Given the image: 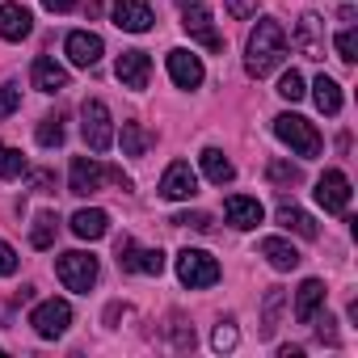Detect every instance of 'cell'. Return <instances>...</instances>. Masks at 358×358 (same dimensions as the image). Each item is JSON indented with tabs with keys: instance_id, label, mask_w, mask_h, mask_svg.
<instances>
[{
	"instance_id": "obj_13",
	"label": "cell",
	"mask_w": 358,
	"mask_h": 358,
	"mask_svg": "<svg viewBox=\"0 0 358 358\" xmlns=\"http://www.w3.org/2000/svg\"><path fill=\"white\" fill-rule=\"evenodd\" d=\"M64 51H68V59H72L76 68H93V64L106 55V43H101L97 34H89V30H72V34L64 38Z\"/></svg>"
},
{
	"instance_id": "obj_19",
	"label": "cell",
	"mask_w": 358,
	"mask_h": 358,
	"mask_svg": "<svg viewBox=\"0 0 358 358\" xmlns=\"http://www.w3.org/2000/svg\"><path fill=\"white\" fill-rule=\"evenodd\" d=\"M30 80H34V89H38V93H59V89H68V72H64L55 59H47V55H38V59H34Z\"/></svg>"
},
{
	"instance_id": "obj_17",
	"label": "cell",
	"mask_w": 358,
	"mask_h": 358,
	"mask_svg": "<svg viewBox=\"0 0 358 358\" xmlns=\"http://www.w3.org/2000/svg\"><path fill=\"white\" fill-rule=\"evenodd\" d=\"M34 30V17L26 5H0V38L5 43H22Z\"/></svg>"
},
{
	"instance_id": "obj_39",
	"label": "cell",
	"mask_w": 358,
	"mask_h": 358,
	"mask_svg": "<svg viewBox=\"0 0 358 358\" xmlns=\"http://www.w3.org/2000/svg\"><path fill=\"white\" fill-rule=\"evenodd\" d=\"M228 13L232 17H253L257 13V0H228Z\"/></svg>"
},
{
	"instance_id": "obj_33",
	"label": "cell",
	"mask_w": 358,
	"mask_h": 358,
	"mask_svg": "<svg viewBox=\"0 0 358 358\" xmlns=\"http://www.w3.org/2000/svg\"><path fill=\"white\" fill-rule=\"evenodd\" d=\"M177 228H190V232H211V215L203 211H182V215H173Z\"/></svg>"
},
{
	"instance_id": "obj_27",
	"label": "cell",
	"mask_w": 358,
	"mask_h": 358,
	"mask_svg": "<svg viewBox=\"0 0 358 358\" xmlns=\"http://www.w3.org/2000/svg\"><path fill=\"white\" fill-rule=\"evenodd\" d=\"M152 148V135L139 122H122V156H143Z\"/></svg>"
},
{
	"instance_id": "obj_41",
	"label": "cell",
	"mask_w": 358,
	"mask_h": 358,
	"mask_svg": "<svg viewBox=\"0 0 358 358\" xmlns=\"http://www.w3.org/2000/svg\"><path fill=\"white\" fill-rule=\"evenodd\" d=\"M43 5L51 9V13H68V9H76L80 0H43Z\"/></svg>"
},
{
	"instance_id": "obj_23",
	"label": "cell",
	"mask_w": 358,
	"mask_h": 358,
	"mask_svg": "<svg viewBox=\"0 0 358 358\" xmlns=\"http://www.w3.org/2000/svg\"><path fill=\"white\" fill-rule=\"evenodd\" d=\"M203 173H207V182H215V186H228L232 177H236V164L220 152V148H203Z\"/></svg>"
},
{
	"instance_id": "obj_6",
	"label": "cell",
	"mask_w": 358,
	"mask_h": 358,
	"mask_svg": "<svg viewBox=\"0 0 358 358\" xmlns=\"http://www.w3.org/2000/svg\"><path fill=\"white\" fill-rule=\"evenodd\" d=\"M177 278H182L190 291H203V287H215L220 282V262L203 249H182L177 253Z\"/></svg>"
},
{
	"instance_id": "obj_1",
	"label": "cell",
	"mask_w": 358,
	"mask_h": 358,
	"mask_svg": "<svg viewBox=\"0 0 358 358\" xmlns=\"http://www.w3.org/2000/svg\"><path fill=\"white\" fill-rule=\"evenodd\" d=\"M287 59V30L274 22V17H262L249 34V47H245V72L249 76H270L278 64Z\"/></svg>"
},
{
	"instance_id": "obj_4",
	"label": "cell",
	"mask_w": 358,
	"mask_h": 358,
	"mask_svg": "<svg viewBox=\"0 0 358 358\" xmlns=\"http://www.w3.org/2000/svg\"><path fill=\"white\" fill-rule=\"evenodd\" d=\"M80 135H85V143L93 152H110L114 148V118H110V106L106 101L89 97L80 106Z\"/></svg>"
},
{
	"instance_id": "obj_30",
	"label": "cell",
	"mask_w": 358,
	"mask_h": 358,
	"mask_svg": "<svg viewBox=\"0 0 358 358\" xmlns=\"http://www.w3.org/2000/svg\"><path fill=\"white\" fill-rule=\"evenodd\" d=\"M266 173H270V182H274V186H299V177H303L299 164H287V160H270Z\"/></svg>"
},
{
	"instance_id": "obj_7",
	"label": "cell",
	"mask_w": 358,
	"mask_h": 358,
	"mask_svg": "<svg viewBox=\"0 0 358 358\" xmlns=\"http://www.w3.org/2000/svg\"><path fill=\"white\" fill-rule=\"evenodd\" d=\"M177 5H182V26H186L207 51H224V38L215 34L211 13H207V0H177Z\"/></svg>"
},
{
	"instance_id": "obj_31",
	"label": "cell",
	"mask_w": 358,
	"mask_h": 358,
	"mask_svg": "<svg viewBox=\"0 0 358 358\" xmlns=\"http://www.w3.org/2000/svg\"><path fill=\"white\" fill-rule=\"evenodd\" d=\"M303 76L291 68V72H282V80H278V97H287V101H303Z\"/></svg>"
},
{
	"instance_id": "obj_18",
	"label": "cell",
	"mask_w": 358,
	"mask_h": 358,
	"mask_svg": "<svg viewBox=\"0 0 358 358\" xmlns=\"http://www.w3.org/2000/svg\"><path fill=\"white\" fill-rule=\"evenodd\" d=\"M224 215H228V224L232 228H241V232H249V228H257L262 224V203L257 199H245V194H232L228 203H224Z\"/></svg>"
},
{
	"instance_id": "obj_8",
	"label": "cell",
	"mask_w": 358,
	"mask_h": 358,
	"mask_svg": "<svg viewBox=\"0 0 358 358\" xmlns=\"http://www.w3.org/2000/svg\"><path fill=\"white\" fill-rule=\"evenodd\" d=\"M194 194H199V177H194L190 160H173V164L164 169V177H160V199L186 203V199H194Z\"/></svg>"
},
{
	"instance_id": "obj_21",
	"label": "cell",
	"mask_w": 358,
	"mask_h": 358,
	"mask_svg": "<svg viewBox=\"0 0 358 358\" xmlns=\"http://www.w3.org/2000/svg\"><path fill=\"white\" fill-rule=\"evenodd\" d=\"M324 308V282L320 278H308L299 291H295V320L299 324H312V316Z\"/></svg>"
},
{
	"instance_id": "obj_11",
	"label": "cell",
	"mask_w": 358,
	"mask_h": 358,
	"mask_svg": "<svg viewBox=\"0 0 358 358\" xmlns=\"http://www.w3.org/2000/svg\"><path fill=\"white\" fill-rule=\"evenodd\" d=\"M156 13H152V0H114V26L127 34H143L152 30Z\"/></svg>"
},
{
	"instance_id": "obj_36",
	"label": "cell",
	"mask_w": 358,
	"mask_h": 358,
	"mask_svg": "<svg viewBox=\"0 0 358 358\" xmlns=\"http://www.w3.org/2000/svg\"><path fill=\"white\" fill-rule=\"evenodd\" d=\"M312 324H320V329H316V337H320V341H324V345H337V329H333V324H337V320H333V316H329V312H324V316H320V312H316V316H312Z\"/></svg>"
},
{
	"instance_id": "obj_29",
	"label": "cell",
	"mask_w": 358,
	"mask_h": 358,
	"mask_svg": "<svg viewBox=\"0 0 358 358\" xmlns=\"http://www.w3.org/2000/svg\"><path fill=\"white\" fill-rule=\"evenodd\" d=\"M26 173V156L17 152V148H5L0 143V177H5V182H13V177H22Z\"/></svg>"
},
{
	"instance_id": "obj_10",
	"label": "cell",
	"mask_w": 358,
	"mask_h": 358,
	"mask_svg": "<svg viewBox=\"0 0 358 358\" xmlns=\"http://www.w3.org/2000/svg\"><path fill=\"white\" fill-rule=\"evenodd\" d=\"M316 203L329 211V215H341L350 207V177L341 169H329L320 182H316Z\"/></svg>"
},
{
	"instance_id": "obj_25",
	"label": "cell",
	"mask_w": 358,
	"mask_h": 358,
	"mask_svg": "<svg viewBox=\"0 0 358 358\" xmlns=\"http://www.w3.org/2000/svg\"><path fill=\"white\" fill-rule=\"evenodd\" d=\"M312 89H316L312 97H316L320 114H341V85H337L333 76H324V72H320V76L312 80Z\"/></svg>"
},
{
	"instance_id": "obj_34",
	"label": "cell",
	"mask_w": 358,
	"mask_h": 358,
	"mask_svg": "<svg viewBox=\"0 0 358 358\" xmlns=\"http://www.w3.org/2000/svg\"><path fill=\"white\" fill-rule=\"evenodd\" d=\"M337 55H341L345 64H354V59H358V34H354V26H345V30L337 34Z\"/></svg>"
},
{
	"instance_id": "obj_12",
	"label": "cell",
	"mask_w": 358,
	"mask_h": 358,
	"mask_svg": "<svg viewBox=\"0 0 358 358\" xmlns=\"http://www.w3.org/2000/svg\"><path fill=\"white\" fill-rule=\"evenodd\" d=\"M118 266L131 270V274H160L164 253L160 249H139L135 241H118Z\"/></svg>"
},
{
	"instance_id": "obj_37",
	"label": "cell",
	"mask_w": 358,
	"mask_h": 358,
	"mask_svg": "<svg viewBox=\"0 0 358 358\" xmlns=\"http://www.w3.org/2000/svg\"><path fill=\"white\" fill-rule=\"evenodd\" d=\"M17 106H22V93L13 85H0V118H9Z\"/></svg>"
},
{
	"instance_id": "obj_16",
	"label": "cell",
	"mask_w": 358,
	"mask_h": 358,
	"mask_svg": "<svg viewBox=\"0 0 358 358\" xmlns=\"http://www.w3.org/2000/svg\"><path fill=\"white\" fill-rule=\"evenodd\" d=\"M114 72H118V80L127 85V89H148V76H152V59H148V51H122L118 55V64H114Z\"/></svg>"
},
{
	"instance_id": "obj_3",
	"label": "cell",
	"mask_w": 358,
	"mask_h": 358,
	"mask_svg": "<svg viewBox=\"0 0 358 358\" xmlns=\"http://www.w3.org/2000/svg\"><path fill=\"white\" fill-rule=\"evenodd\" d=\"M274 135L295 152V156H303V160H312V156H320V131L308 122V118H299V114H278L274 118Z\"/></svg>"
},
{
	"instance_id": "obj_35",
	"label": "cell",
	"mask_w": 358,
	"mask_h": 358,
	"mask_svg": "<svg viewBox=\"0 0 358 358\" xmlns=\"http://www.w3.org/2000/svg\"><path fill=\"white\" fill-rule=\"evenodd\" d=\"M241 337H236V324H215V333H211V345L224 354V350H232Z\"/></svg>"
},
{
	"instance_id": "obj_32",
	"label": "cell",
	"mask_w": 358,
	"mask_h": 358,
	"mask_svg": "<svg viewBox=\"0 0 358 358\" xmlns=\"http://www.w3.org/2000/svg\"><path fill=\"white\" fill-rule=\"evenodd\" d=\"M38 143L43 148H59L64 143V122L59 118H43L38 122Z\"/></svg>"
},
{
	"instance_id": "obj_15",
	"label": "cell",
	"mask_w": 358,
	"mask_h": 358,
	"mask_svg": "<svg viewBox=\"0 0 358 358\" xmlns=\"http://www.w3.org/2000/svg\"><path fill=\"white\" fill-rule=\"evenodd\" d=\"M295 47L303 59H324V22L316 13H303L295 26Z\"/></svg>"
},
{
	"instance_id": "obj_22",
	"label": "cell",
	"mask_w": 358,
	"mask_h": 358,
	"mask_svg": "<svg viewBox=\"0 0 358 358\" xmlns=\"http://www.w3.org/2000/svg\"><path fill=\"white\" fill-rule=\"evenodd\" d=\"M72 232H76L80 241H101V236L110 232V215L97 211V207H85V211L72 215Z\"/></svg>"
},
{
	"instance_id": "obj_2",
	"label": "cell",
	"mask_w": 358,
	"mask_h": 358,
	"mask_svg": "<svg viewBox=\"0 0 358 358\" xmlns=\"http://www.w3.org/2000/svg\"><path fill=\"white\" fill-rule=\"evenodd\" d=\"M101 186L131 190V177H122V169H110V164H101V160L76 156V160H72V173H68V190H72L76 199H89V194H97Z\"/></svg>"
},
{
	"instance_id": "obj_5",
	"label": "cell",
	"mask_w": 358,
	"mask_h": 358,
	"mask_svg": "<svg viewBox=\"0 0 358 358\" xmlns=\"http://www.w3.org/2000/svg\"><path fill=\"white\" fill-rule=\"evenodd\" d=\"M55 274H59V282H64L68 291L89 295V287L97 282V257H93V253H80V249L59 253V257H55Z\"/></svg>"
},
{
	"instance_id": "obj_14",
	"label": "cell",
	"mask_w": 358,
	"mask_h": 358,
	"mask_svg": "<svg viewBox=\"0 0 358 358\" xmlns=\"http://www.w3.org/2000/svg\"><path fill=\"white\" fill-rule=\"evenodd\" d=\"M169 76H173V85L177 89H199L203 85V59L194 55V51H169Z\"/></svg>"
},
{
	"instance_id": "obj_9",
	"label": "cell",
	"mask_w": 358,
	"mask_h": 358,
	"mask_svg": "<svg viewBox=\"0 0 358 358\" xmlns=\"http://www.w3.org/2000/svg\"><path fill=\"white\" fill-rule=\"evenodd\" d=\"M30 324H34L38 337H64L68 324H72V308L64 299H47V303H38L30 312Z\"/></svg>"
},
{
	"instance_id": "obj_20",
	"label": "cell",
	"mask_w": 358,
	"mask_h": 358,
	"mask_svg": "<svg viewBox=\"0 0 358 358\" xmlns=\"http://www.w3.org/2000/svg\"><path fill=\"white\" fill-rule=\"evenodd\" d=\"M257 253L274 266V270H295L303 257H299V249L291 245V241H282V236H266L262 245H257Z\"/></svg>"
},
{
	"instance_id": "obj_38",
	"label": "cell",
	"mask_w": 358,
	"mask_h": 358,
	"mask_svg": "<svg viewBox=\"0 0 358 358\" xmlns=\"http://www.w3.org/2000/svg\"><path fill=\"white\" fill-rule=\"evenodd\" d=\"M13 274H17V253H13V245L0 241V278H13Z\"/></svg>"
},
{
	"instance_id": "obj_24",
	"label": "cell",
	"mask_w": 358,
	"mask_h": 358,
	"mask_svg": "<svg viewBox=\"0 0 358 358\" xmlns=\"http://www.w3.org/2000/svg\"><path fill=\"white\" fill-rule=\"evenodd\" d=\"M278 224H282L287 232H295V236H303V241H316V236H320V228H316V220H312L308 211H299V207H278Z\"/></svg>"
},
{
	"instance_id": "obj_28",
	"label": "cell",
	"mask_w": 358,
	"mask_h": 358,
	"mask_svg": "<svg viewBox=\"0 0 358 358\" xmlns=\"http://www.w3.org/2000/svg\"><path fill=\"white\" fill-rule=\"evenodd\" d=\"M282 299H287V295H282V287H270V291H266V308H262V337H274Z\"/></svg>"
},
{
	"instance_id": "obj_40",
	"label": "cell",
	"mask_w": 358,
	"mask_h": 358,
	"mask_svg": "<svg viewBox=\"0 0 358 358\" xmlns=\"http://www.w3.org/2000/svg\"><path fill=\"white\" fill-rule=\"evenodd\" d=\"M51 182H55V177H51L47 169H38V173L30 177V190H34V194H51Z\"/></svg>"
},
{
	"instance_id": "obj_26",
	"label": "cell",
	"mask_w": 358,
	"mask_h": 358,
	"mask_svg": "<svg viewBox=\"0 0 358 358\" xmlns=\"http://www.w3.org/2000/svg\"><path fill=\"white\" fill-rule=\"evenodd\" d=\"M55 232H59V215L55 211H38L34 215V228H30V245L34 249H51L55 245Z\"/></svg>"
}]
</instances>
